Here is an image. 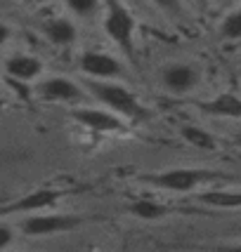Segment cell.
Listing matches in <instances>:
<instances>
[{"mask_svg":"<svg viewBox=\"0 0 241 252\" xmlns=\"http://www.w3.org/2000/svg\"><path fill=\"white\" fill-rule=\"evenodd\" d=\"M88 90L92 92V97L102 101L109 111L119 113L128 121L142 123L152 118L149 109H144L142 101L123 85H116V83H88Z\"/></svg>","mask_w":241,"mask_h":252,"instance_id":"obj_1","label":"cell"},{"mask_svg":"<svg viewBox=\"0 0 241 252\" xmlns=\"http://www.w3.org/2000/svg\"><path fill=\"white\" fill-rule=\"evenodd\" d=\"M222 172H213V170H197V167H175V170H165V172H154V175H144L142 182L152 184L156 189H165V191H194L201 184H208L215 179H222Z\"/></svg>","mask_w":241,"mask_h":252,"instance_id":"obj_2","label":"cell"},{"mask_svg":"<svg viewBox=\"0 0 241 252\" xmlns=\"http://www.w3.org/2000/svg\"><path fill=\"white\" fill-rule=\"evenodd\" d=\"M104 33H107L130 59L135 57V40H132L135 17H132L123 5H119V2H111L109 5L107 17H104Z\"/></svg>","mask_w":241,"mask_h":252,"instance_id":"obj_3","label":"cell"},{"mask_svg":"<svg viewBox=\"0 0 241 252\" xmlns=\"http://www.w3.org/2000/svg\"><path fill=\"white\" fill-rule=\"evenodd\" d=\"M76 226H80V220L71 215H31L22 221V231L31 238L66 233V231H74Z\"/></svg>","mask_w":241,"mask_h":252,"instance_id":"obj_4","label":"cell"},{"mask_svg":"<svg viewBox=\"0 0 241 252\" xmlns=\"http://www.w3.org/2000/svg\"><path fill=\"white\" fill-rule=\"evenodd\" d=\"M80 71L90 78H104V80H114V78L123 76V66L116 57L107 55V52H97V50H85L80 59H78Z\"/></svg>","mask_w":241,"mask_h":252,"instance_id":"obj_5","label":"cell"},{"mask_svg":"<svg viewBox=\"0 0 241 252\" xmlns=\"http://www.w3.org/2000/svg\"><path fill=\"white\" fill-rule=\"evenodd\" d=\"M199 68L192 64H170L163 68V73H161V83H163V88L168 92H173V94H187V92H192V90L199 85Z\"/></svg>","mask_w":241,"mask_h":252,"instance_id":"obj_6","label":"cell"},{"mask_svg":"<svg viewBox=\"0 0 241 252\" xmlns=\"http://www.w3.org/2000/svg\"><path fill=\"white\" fill-rule=\"evenodd\" d=\"M71 118L76 123H80L83 127L88 130H97V132H116L123 127L120 118L114 111H102V109H74L71 111Z\"/></svg>","mask_w":241,"mask_h":252,"instance_id":"obj_7","label":"cell"},{"mask_svg":"<svg viewBox=\"0 0 241 252\" xmlns=\"http://www.w3.org/2000/svg\"><path fill=\"white\" fill-rule=\"evenodd\" d=\"M38 92L40 97L47 99V101H80L83 99V92L74 80H69L64 76H52L43 80L38 85Z\"/></svg>","mask_w":241,"mask_h":252,"instance_id":"obj_8","label":"cell"},{"mask_svg":"<svg viewBox=\"0 0 241 252\" xmlns=\"http://www.w3.org/2000/svg\"><path fill=\"white\" fill-rule=\"evenodd\" d=\"M201 111H206L208 116H218V118H241V97L234 92H222L215 99H210L206 104H199Z\"/></svg>","mask_w":241,"mask_h":252,"instance_id":"obj_9","label":"cell"},{"mask_svg":"<svg viewBox=\"0 0 241 252\" xmlns=\"http://www.w3.org/2000/svg\"><path fill=\"white\" fill-rule=\"evenodd\" d=\"M5 68L17 80H33L43 73V62L33 55H14L5 62Z\"/></svg>","mask_w":241,"mask_h":252,"instance_id":"obj_10","label":"cell"},{"mask_svg":"<svg viewBox=\"0 0 241 252\" xmlns=\"http://www.w3.org/2000/svg\"><path fill=\"white\" fill-rule=\"evenodd\" d=\"M59 191H52V189H40V191H33L29 196H24L19 203H14L12 210H17V212H40V210L50 208V205H55L57 200H59Z\"/></svg>","mask_w":241,"mask_h":252,"instance_id":"obj_11","label":"cell"},{"mask_svg":"<svg viewBox=\"0 0 241 252\" xmlns=\"http://www.w3.org/2000/svg\"><path fill=\"white\" fill-rule=\"evenodd\" d=\"M43 31H45V35H47V40L55 45H71L78 35L74 22H69L64 17H55V19L45 22Z\"/></svg>","mask_w":241,"mask_h":252,"instance_id":"obj_12","label":"cell"},{"mask_svg":"<svg viewBox=\"0 0 241 252\" xmlns=\"http://www.w3.org/2000/svg\"><path fill=\"white\" fill-rule=\"evenodd\" d=\"M130 215L137 217V220L144 221H156V220H163L168 215V208L163 203H156V200H149V198H142V200H135L130 208Z\"/></svg>","mask_w":241,"mask_h":252,"instance_id":"obj_13","label":"cell"},{"mask_svg":"<svg viewBox=\"0 0 241 252\" xmlns=\"http://www.w3.org/2000/svg\"><path fill=\"white\" fill-rule=\"evenodd\" d=\"M197 198L210 208H241V191H203Z\"/></svg>","mask_w":241,"mask_h":252,"instance_id":"obj_14","label":"cell"},{"mask_svg":"<svg viewBox=\"0 0 241 252\" xmlns=\"http://www.w3.org/2000/svg\"><path fill=\"white\" fill-rule=\"evenodd\" d=\"M180 134L187 139V144L197 146V149H201V151H215V149H218V139H215L210 132L203 130V127H197V125H185V127L180 130Z\"/></svg>","mask_w":241,"mask_h":252,"instance_id":"obj_15","label":"cell"},{"mask_svg":"<svg viewBox=\"0 0 241 252\" xmlns=\"http://www.w3.org/2000/svg\"><path fill=\"white\" fill-rule=\"evenodd\" d=\"M220 35L225 40H241V10L230 12L220 24Z\"/></svg>","mask_w":241,"mask_h":252,"instance_id":"obj_16","label":"cell"},{"mask_svg":"<svg viewBox=\"0 0 241 252\" xmlns=\"http://www.w3.org/2000/svg\"><path fill=\"white\" fill-rule=\"evenodd\" d=\"M64 5L76 17H92L99 7V0H64Z\"/></svg>","mask_w":241,"mask_h":252,"instance_id":"obj_17","label":"cell"},{"mask_svg":"<svg viewBox=\"0 0 241 252\" xmlns=\"http://www.w3.org/2000/svg\"><path fill=\"white\" fill-rule=\"evenodd\" d=\"M156 7H161V10H165V12H177L180 10V2L182 0H152Z\"/></svg>","mask_w":241,"mask_h":252,"instance_id":"obj_18","label":"cell"},{"mask_svg":"<svg viewBox=\"0 0 241 252\" xmlns=\"http://www.w3.org/2000/svg\"><path fill=\"white\" fill-rule=\"evenodd\" d=\"M12 238H14V233H12L10 226L0 224V250H2V248H7V245L12 243Z\"/></svg>","mask_w":241,"mask_h":252,"instance_id":"obj_19","label":"cell"},{"mask_svg":"<svg viewBox=\"0 0 241 252\" xmlns=\"http://www.w3.org/2000/svg\"><path fill=\"white\" fill-rule=\"evenodd\" d=\"M10 35H12L10 26H7V24H2V22H0V47H2V45H5L7 40H10Z\"/></svg>","mask_w":241,"mask_h":252,"instance_id":"obj_20","label":"cell"},{"mask_svg":"<svg viewBox=\"0 0 241 252\" xmlns=\"http://www.w3.org/2000/svg\"><path fill=\"white\" fill-rule=\"evenodd\" d=\"M234 142H237V144L241 146V132H239V134H234Z\"/></svg>","mask_w":241,"mask_h":252,"instance_id":"obj_21","label":"cell"},{"mask_svg":"<svg viewBox=\"0 0 241 252\" xmlns=\"http://www.w3.org/2000/svg\"><path fill=\"white\" fill-rule=\"evenodd\" d=\"M19 2H31V0H19Z\"/></svg>","mask_w":241,"mask_h":252,"instance_id":"obj_22","label":"cell"}]
</instances>
